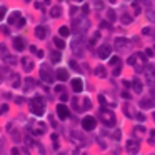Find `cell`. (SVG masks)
<instances>
[{"label":"cell","mask_w":155,"mask_h":155,"mask_svg":"<svg viewBox=\"0 0 155 155\" xmlns=\"http://www.w3.org/2000/svg\"><path fill=\"white\" fill-rule=\"evenodd\" d=\"M145 62H147V55L137 52V54H134V55H130V57H128L127 64H128V65H134L137 70H143V68H145V67H143Z\"/></svg>","instance_id":"obj_1"},{"label":"cell","mask_w":155,"mask_h":155,"mask_svg":"<svg viewBox=\"0 0 155 155\" xmlns=\"http://www.w3.org/2000/svg\"><path fill=\"white\" fill-rule=\"evenodd\" d=\"M30 112L32 114H35V115H44V112H45V102H44V98L40 97V95H35L34 97V100L30 102Z\"/></svg>","instance_id":"obj_2"},{"label":"cell","mask_w":155,"mask_h":155,"mask_svg":"<svg viewBox=\"0 0 155 155\" xmlns=\"http://www.w3.org/2000/svg\"><path fill=\"white\" fill-rule=\"evenodd\" d=\"M100 118H102V122H104L107 127H114V125L117 124V117H115V114L112 110H108V108H102L100 110Z\"/></svg>","instance_id":"obj_3"},{"label":"cell","mask_w":155,"mask_h":155,"mask_svg":"<svg viewBox=\"0 0 155 155\" xmlns=\"http://www.w3.org/2000/svg\"><path fill=\"white\" fill-rule=\"evenodd\" d=\"M40 78L45 82V84H52V82H54V75H52L50 67H48V65H42V68H40Z\"/></svg>","instance_id":"obj_4"},{"label":"cell","mask_w":155,"mask_h":155,"mask_svg":"<svg viewBox=\"0 0 155 155\" xmlns=\"http://www.w3.org/2000/svg\"><path fill=\"white\" fill-rule=\"evenodd\" d=\"M57 115L60 120H67L70 117V110H68V107L65 104H58L57 105Z\"/></svg>","instance_id":"obj_5"},{"label":"cell","mask_w":155,"mask_h":155,"mask_svg":"<svg viewBox=\"0 0 155 155\" xmlns=\"http://www.w3.org/2000/svg\"><path fill=\"white\" fill-rule=\"evenodd\" d=\"M95 125H97V120H95L92 115H87V117L82 120V127H84V130H94L95 128Z\"/></svg>","instance_id":"obj_6"},{"label":"cell","mask_w":155,"mask_h":155,"mask_svg":"<svg viewBox=\"0 0 155 155\" xmlns=\"http://www.w3.org/2000/svg\"><path fill=\"white\" fill-rule=\"evenodd\" d=\"M127 152L128 153H132V155H135V153H138L140 152V142H137V140H127Z\"/></svg>","instance_id":"obj_7"},{"label":"cell","mask_w":155,"mask_h":155,"mask_svg":"<svg viewBox=\"0 0 155 155\" xmlns=\"http://www.w3.org/2000/svg\"><path fill=\"white\" fill-rule=\"evenodd\" d=\"M143 72H145V80H147V84L153 85L155 84V70H153V67H145Z\"/></svg>","instance_id":"obj_8"},{"label":"cell","mask_w":155,"mask_h":155,"mask_svg":"<svg viewBox=\"0 0 155 155\" xmlns=\"http://www.w3.org/2000/svg\"><path fill=\"white\" fill-rule=\"evenodd\" d=\"M47 132V125L44 124V122H35L34 124V128H32V134L34 135H42Z\"/></svg>","instance_id":"obj_9"},{"label":"cell","mask_w":155,"mask_h":155,"mask_svg":"<svg viewBox=\"0 0 155 155\" xmlns=\"http://www.w3.org/2000/svg\"><path fill=\"white\" fill-rule=\"evenodd\" d=\"M72 90H74L75 94H80V92L84 90V82H82V78H74V80H72Z\"/></svg>","instance_id":"obj_10"},{"label":"cell","mask_w":155,"mask_h":155,"mask_svg":"<svg viewBox=\"0 0 155 155\" xmlns=\"http://www.w3.org/2000/svg\"><path fill=\"white\" fill-rule=\"evenodd\" d=\"M22 65H24L25 72H32L34 70V60H32L30 57H22Z\"/></svg>","instance_id":"obj_11"},{"label":"cell","mask_w":155,"mask_h":155,"mask_svg":"<svg viewBox=\"0 0 155 155\" xmlns=\"http://www.w3.org/2000/svg\"><path fill=\"white\" fill-rule=\"evenodd\" d=\"M110 52H112L110 45H102V47L98 48V57L100 58H108L110 57Z\"/></svg>","instance_id":"obj_12"},{"label":"cell","mask_w":155,"mask_h":155,"mask_svg":"<svg viewBox=\"0 0 155 155\" xmlns=\"http://www.w3.org/2000/svg\"><path fill=\"white\" fill-rule=\"evenodd\" d=\"M55 77H57L60 82H67L68 80V70L67 68H58V70L55 72Z\"/></svg>","instance_id":"obj_13"},{"label":"cell","mask_w":155,"mask_h":155,"mask_svg":"<svg viewBox=\"0 0 155 155\" xmlns=\"http://www.w3.org/2000/svg\"><path fill=\"white\" fill-rule=\"evenodd\" d=\"M14 47H15V50L17 52H22L25 48V42H24V38L22 37H14Z\"/></svg>","instance_id":"obj_14"},{"label":"cell","mask_w":155,"mask_h":155,"mask_svg":"<svg viewBox=\"0 0 155 155\" xmlns=\"http://www.w3.org/2000/svg\"><path fill=\"white\" fill-rule=\"evenodd\" d=\"M128 38H124V37H118V38H115V47L117 48H124V47H128Z\"/></svg>","instance_id":"obj_15"},{"label":"cell","mask_w":155,"mask_h":155,"mask_svg":"<svg viewBox=\"0 0 155 155\" xmlns=\"http://www.w3.org/2000/svg\"><path fill=\"white\" fill-rule=\"evenodd\" d=\"M35 35H37V38H45L47 37V28H45L44 25H38V27L35 28Z\"/></svg>","instance_id":"obj_16"},{"label":"cell","mask_w":155,"mask_h":155,"mask_svg":"<svg viewBox=\"0 0 155 155\" xmlns=\"http://www.w3.org/2000/svg\"><path fill=\"white\" fill-rule=\"evenodd\" d=\"M132 87H134L135 94H142V90H143V85H142V82L138 80V78H135V80L132 82Z\"/></svg>","instance_id":"obj_17"},{"label":"cell","mask_w":155,"mask_h":155,"mask_svg":"<svg viewBox=\"0 0 155 155\" xmlns=\"http://www.w3.org/2000/svg\"><path fill=\"white\" fill-rule=\"evenodd\" d=\"M155 105V100L153 98H143V100L140 102V107L142 108H152Z\"/></svg>","instance_id":"obj_18"},{"label":"cell","mask_w":155,"mask_h":155,"mask_svg":"<svg viewBox=\"0 0 155 155\" xmlns=\"http://www.w3.org/2000/svg\"><path fill=\"white\" fill-rule=\"evenodd\" d=\"M18 18H20V12L15 10L14 14H12L10 17H8V25H15V24L18 22Z\"/></svg>","instance_id":"obj_19"},{"label":"cell","mask_w":155,"mask_h":155,"mask_svg":"<svg viewBox=\"0 0 155 155\" xmlns=\"http://www.w3.org/2000/svg\"><path fill=\"white\" fill-rule=\"evenodd\" d=\"M132 8H134V15H138L142 12V4H140V0H134L132 2Z\"/></svg>","instance_id":"obj_20"},{"label":"cell","mask_w":155,"mask_h":155,"mask_svg":"<svg viewBox=\"0 0 155 155\" xmlns=\"http://www.w3.org/2000/svg\"><path fill=\"white\" fill-rule=\"evenodd\" d=\"M95 75H98L100 78H105V77H107V70H105L104 65H98V67L95 68Z\"/></svg>","instance_id":"obj_21"},{"label":"cell","mask_w":155,"mask_h":155,"mask_svg":"<svg viewBox=\"0 0 155 155\" xmlns=\"http://www.w3.org/2000/svg\"><path fill=\"white\" fill-rule=\"evenodd\" d=\"M50 15H52L54 18H58V17L62 15V8L58 7V5H55V7H52V8H50Z\"/></svg>","instance_id":"obj_22"},{"label":"cell","mask_w":155,"mask_h":155,"mask_svg":"<svg viewBox=\"0 0 155 155\" xmlns=\"http://www.w3.org/2000/svg\"><path fill=\"white\" fill-rule=\"evenodd\" d=\"M145 132H147V130H145V127H135L134 128V135H135V137H143V134H145Z\"/></svg>","instance_id":"obj_23"},{"label":"cell","mask_w":155,"mask_h":155,"mask_svg":"<svg viewBox=\"0 0 155 155\" xmlns=\"http://www.w3.org/2000/svg\"><path fill=\"white\" fill-rule=\"evenodd\" d=\"M12 85H14L15 88L20 87V77H18V74H14V75H12Z\"/></svg>","instance_id":"obj_24"},{"label":"cell","mask_w":155,"mask_h":155,"mask_svg":"<svg viewBox=\"0 0 155 155\" xmlns=\"http://www.w3.org/2000/svg\"><path fill=\"white\" fill-rule=\"evenodd\" d=\"M54 44H55V47H57L58 48V50H62V48H64L65 47V42L64 40H62V38H54Z\"/></svg>","instance_id":"obj_25"},{"label":"cell","mask_w":155,"mask_h":155,"mask_svg":"<svg viewBox=\"0 0 155 155\" xmlns=\"http://www.w3.org/2000/svg\"><path fill=\"white\" fill-rule=\"evenodd\" d=\"M24 88H25V92H30L32 88H34V80H32V78H27V82H25Z\"/></svg>","instance_id":"obj_26"},{"label":"cell","mask_w":155,"mask_h":155,"mask_svg":"<svg viewBox=\"0 0 155 155\" xmlns=\"http://www.w3.org/2000/svg\"><path fill=\"white\" fill-rule=\"evenodd\" d=\"M122 24H124V25L132 24V15H128V14H124V15H122Z\"/></svg>","instance_id":"obj_27"},{"label":"cell","mask_w":155,"mask_h":155,"mask_svg":"<svg viewBox=\"0 0 155 155\" xmlns=\"http://www.w3.org/2000/svg\"><path fill=\"white\" fill-rule=\"evenodd\" d=\"M50 58H52V62H60V58H62V55H60V52H52V55H50Z\"/></svg>","instance_id":"obj_28"},{"label":"cell","mask_w":155,"mask_h":155,"mask_svg":"<svg viewBox=\"0 0 155 155\" xmlns=\"http://www.w3.org/2000/svg\"><path fill=\"white\" fill-rule=\"evenodd\" d=\"M58 34H60L62 37H68V35H70V28H68V27H60Z\"/></svg>","instance_id":"obj_29"},{"label":"cell","mask_w":155,"mask_h":155,"mask_svg":"<svg viewBox=\"0 0 155 155\" xmlns=\"http://www.w3.org/2000/svg\"><path fill=\"white\" fill-rule=\"evenodd\" d=\"M4 60L7 62L8 65H15V64H17V58L12 57V55H7V57H4Z\"/></svg>","instance_id":"obj_30"},{"label":"cell","mask_w":155,"mask_h":155,"mask_svg":"<svg viewBox=\"0 0 155 155\" xmlns=\"http://www.w3.org/2000/svg\"><path fill=\"white\" fill-rule=\"evenodd\" d=\"M107 18H108V22H115V18H117L115 12L114 10H107Z\"/></svg>","instance_id":"obj_31"},{"label":"cell","mask_w":155,"mask_h":155,"mask_svg":"<svg viewBox=\"0 0 155 155\" xmlns=\"http://www.w3.org/2000/svg\"><path fill=\"white\" fill-rule=\"evenodd\" d=\"M118 64H120V58L118 57H110V65L112 67H120Z\"/></svg>","instance_id":"obj_32"},{"label":"cell","mask_w":155,"mask_h":155,"mask_svg":"<svg viewBox=\"0 0 155 155\" xmlns=\"http://www.w3.org/2000/svg\"><path fill=\"white\" fill-rule=\"evenodd\" d=\"M84 110H88V108H92V104H90V100L88 98H84Z\"/></svg>","instance_id":"obj_33"},{"label":"cell","mask_w":155,"mask_h":155,"mask_svg":"<svg viewBox=\"0 0 155 155\" xmlns=\"http://www.w3.org/2000/svg\"><path fill=\"white\" fill-rule=\"evenodd\" d=\"M24 25H25V18H24V17H20V18H18V22H17V24H15V27L22 28V27H24Z\"/></svg>","instance_id":"obj_34"},{"label":"cell","mask_w":155,"mask_h":155,"mask_svg":"<svg viewBox=\"0 0 155 155\" xmlns=\"http://www.w3.org/2000/svg\"><path fill=\"white\" fill-rule=\"evenodd\" d=\"M98 37H100V34H98V32H97V34H95V35H94V37H92V38H90V45H95V44H97V40H98Z\"/></svg>","instance_id":"obj_35"},{"label":"cell","mask_w":155,"mask_h":155,"mask_svg":"<svg viewBox=\"0 0 155 155\" xmlns=\"http://www.w3.org/2000/svg\"><path fill=\"white\" fill-rule=\"evenodd\" d=\"M135 117H137V120H138V122H145V120H147V118H145V115H143V114H140V112H138V114L135 115Z\"/></svg>","instance_id":"obj_36"},{"label":"cell","mask_w":155,"mask_h":155,"mask_svg":"<svg viewBox=\"0 0 155 155\" xmlns=\"http://www.w3.org/2000/svg\"><path fill=\"white\" fill-rule=\"evenodd\" d=\"M95 8H98V10L104 8V2H102V0H97V2H95Z\"/></svg>","instance_id":"obj_37"},{"label":"cell","mask_w":155,"mask_h":155,"mask_svg":"<svg viewBox=\"0 0 155 155\" xmlns=\"http://www.w3.org/2000/svg\"><path fill=\"white\" fill-rule=\"evenodd\" d=\"M12 155H20V148L14 147V148H12Z\"/></svg>","instance_id":"obj_38"},{"label":"cell","mask_w":155,"mask_h":155,"mask_svg":"<svg viewBox=\"0 0 155 155\" xmlns=\"http://www.w3.org/2000/svg\"><path fill=\"white\" fill-rule=\"evenodd\" d=\"M147 17H148V20L155 22V14H152V12H148V14H147Z\"/></svg>","instance_id":"obj_39"},{"label":"cell","mask_w":155,"mask_h":155,"mask_svg":"<svg viewBox=\"0 0 155 155\" xmlns=\"http://www.w3.org/2000/svg\"><path fill=\"white\" fill-rule=\"evenodd\" d=\"M142 34H143V35H148V34H152V30H150L148 27H145L143 30H142Z\"/></svg>","instance_id":"obj_40"},{"label":"cell","mask_w":155,"mask_h":155,"mask_svg":"<svg viewBox=\"0 0 155 155\" xmlns=\"http://www.w3.org/2000/svg\"><path fill=\"white\" fill-rule=\"evenodd\" d=\"M98 102H100V104H107V100H105L104 95H98Z\"/></svg>","instance_id":"obj_41"},{"label":"cell","mask_w":155,"mask_h":155,"mask_svg":"<svg viewBox=\"0 0 155 155\" xmlns=\"http://www.w3.org/2000/svg\"><path fill=\"white\" fill-rule=\"evenodd\" d=\"M88 10H90V7H88V5H84V8H82V12H84L85 15L88 14Z\"/></svg>","instance_id":"obj_42"},{"label":"cell","mask_w":155,"mask_h":155,"mask_svg":"<svg viewBox=\"0 0 155 155\" xmlns=\"http://www.w3.org/2000/svg\"><path fill=\"white\" fill-rule=\"evenodd\" d=\"M55 92H58V94H62V92H64V87H62V85H57V87H55Z\"/></svg>","instance_id":"obj_43"},{"label":"cell","mask_w":155,"mask_h":155,"mask_svg":"<svg viewBox=\"0 0 155 155\" xmlns=\"http://www.w3.org/2000/svg\"><path fill=\"white\" fill-rule=\"evenodd\" d=\"M25 143H28V145H34V140H32L30 137H25Z\"/></svg>","instance_id":"obj_44"},{"label":"cell","mask_w":155,"mask_h":155,"mask_svg":"<svg viewBox=\"0 0 155 155\" xmlns=\"http://www.w3.org/2000/svg\"><path fill=\"white\" fill-rule=\"evenodd\" d=\"M14 102H15V104H22V102H24V98H22V97H15Z\"/></svg>","instance_id":"obj_45"},{"label":"cell","mask_w":155,"mask_h":155,"mask_svg":"<svg viewBox=\"0 0 155 155\" xmlns=\"http://www.w3.org/2000/svg\"><path fill=\"white\" fill-rule=\"evenodd\" d=\"M8 110V105H4V107L0 108V114H4V112H7Z\"/></svg>","instance_id":"obj_46"},{"label":"cell","mask_w":155,"mask_h":155,"mask_svg":"<svg viewBox=\"0 0 155 155\" xmlns=\"http://www.w3.org/2000/svg\"><path fill=\"white\" fill-rule=\"evenodd\" d=\"M152 54H153V52H152V48H147V50H145V55H147V57H150Z\"/></svg>","instance_id":"obj_47"},{"label":"cell","mask_w":155,"mask_h":155,"mask_svg":"<svg viewBox=\"0 0 155 155\" xmlns=\"http://www.w3.org/2000/svg\"><path fill=\"white\" fill-rule=\"evenodd\" d=\"M70 65H72V68H74V70H78V67H77V64H75V62H74V60H72V62H70Z\"/></svg>","instance_id":"obj_48"},{"label":"cell","mask_w":155,"mask_h":155,"mask_svg":"<svg viewBox=\"0 0 155 155\" xmlns=\"http://www.w3.org/2000/svg\"><path fill=\"white\" fill-rule=\"evenodd\" d=\"M65 100H68V95L67 94H62V102H65Z\"/></svg>","instance_id":"obj_49"},{"label":"cell","mask_w":155,"mask_h":155,"mask_svg":"<svg viewBox=\"0 0 155 155\" xmlns=\"http://www.w3.org/2000/svg\"><path fill=\"white\" fill-rule=\"evenodd\" d=\"M4 12H5V8H0V20H2V18H4Z\"/></svg>","instance_id":"obj_50"},{"label":"cell","mask_w":155,"mask_h":155,"mask_svg":"<svg viewBox=\"0 0 155 155\" xmlns=\"http://www.w3.org/2000/svg\"><path fill=\"white\" fill-rule=\"evenodd\" d=\"M114 75H120V67H117V68L114 70Z\"/></svg>","instance_id":"obj_51"},{"label":"cell","mask_w":155,"mask_h":155,"mask_svg":"<svg viewBox=\"0 0 155 155\" xmlns=\"http://www.w3.org/2000/svg\"><path fill=\"white\" fill-rule=\"evenodd\" d=\"M37 57L42 58V57H44V52H42V50H37Z\"/></svg>","instance_id":"obj_52"},{"label":"cell","mask_w":155,"mask_h":155,"mask_svg":"<svg viewBox=\"0 0 155 155\" xmlns=\"http://www.w3.org/2000/svg\"><path fill=\"white\" fill-rule=\"evenodd\" d=\"M35 8H42V4H40V2H35Z\"/></svg>","instance_id":"obj_53"},{"label":"cell","mask_w":155,"mask_h":155,"mask_svg":"<svg viewBox=\"0 0 155 155\" xmlns=\"http://www.w3.org/2000/svg\"><path fill=\"white\" fill-rule=\"evenodd\" d=\"M2 150H4V147H2V142H0V155H2Z\"/></svg>","instance_id":"obj_54"},{"label":"cell","mask_w":155,"mask_h":155,"mask_svg":"<svg viewBox=\"0 0 155 155\" xmlns=\"http://www.w3.org/2000/svg\"><path fill=\"white\" fill-rule=\"evenodd\" d=\"M2 80H4V78H2V72H0V84H2Z\"/></svg>","instance_id":"obj_55"},{"label":"cell","mask_w":155,"mask_h":155,"mask_svg":"<svg viewBox=\"0 0 155 155\" xmlns=\"http://www.w3.org/2000/svg\"><path fill=\"white\" fill-rule=\"evenodd\" d=\"M110 2H112V4H115V2H117V0H110Z\"/></svg>","instance_id":"obj_56"},{"label":"cell","mask_w":155,"mask_h":155,"mask_svg":"<svg viewBox=\"0 0 155 155\" xmlns=\"http://www.w3.org/2000/svg\"><path fill=\"white\" fill-rule=\"evenodd\" d=\"M75 2H84V0H75Z\"/></svg>","instance_id":"obj_57"},{"label":"cell","mask_w":155,"mask_h":155,"mask_svg":"<svg viewBox=\"0 0 155 155\" xmlns=\"http://www.w3.org/2000/svg\"><path fill=\"white\" fill-rule=\"evenodd\" d=\"M153 120H155V112H153Z\"/></svg>","instance_id":"obj_58"},{"label":"cell","mask_w":155,"mask_h":155,"mask_svg":"<svg viewBox=\"0 0 155 155\" xmlns=\"http://www.w3.org/2000/svg\"><path fill=\"white\" fill-rule=\"evenodd\" d=\"M58 155H65V153H58Z\"/></svg>","instance_id":"obj_59"},{"label":"cell","mask_w":155,"mask_h":155,"mask_svg":"<svg viewBox=\"0 0 155 155\" xmlns=\"http://www.w3.org/2000/svg\"><path fill=\"white\" fill-rule=\"evenodd\" d=\"M25 2H30V0H25Z\"/></svg>","instance_id":"obj_60"}]
</instances>
